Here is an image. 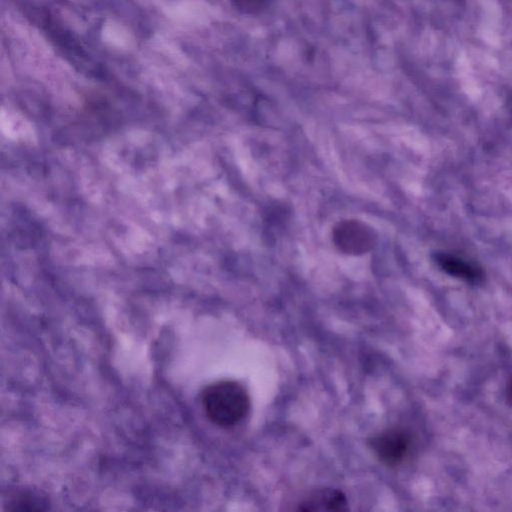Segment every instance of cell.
Instances as JSON below:
<instances>
[{
	"label": "cell",
	"instance_id": "1",
	"mask_svg": "<svg viewBox=\"0 0 512 512\" xmlns=\"http://www.w3.org/2000/svg\"><path fill=\"white\" fill-rule=\"evenodd\" d=\"M201 401L207 418L223 428L239 423L250 408L247 391L232 380H221L207 386L202 392Z\"/></svg>",
	"mask_w": 512,
	"mask_h": 512
},
{
	"label": "cell",
	"instance_id": "2",
	"mask_svg": "<svg viewBox=\"0 0 512 512\" xmlns=\"http://www.w3.org/2000/svg\"><path fill=\"white\" fill-rule=\"evenodd\" d=\"M376 233L367 224L359 220H343L332 230L335 247L348 255H361L369 252L376 244Z\"/></svg>",
	"mask_w": 512,
	"mask_h": 512
},
{
	"label": "cell",
	"instance_id": "3",
	"mask_svg": "<svg viewBox=\"0 0 512 512\" xmlns=\"http://www.w3.org/2000/svg\"><path fill=\"white\" fill-rule=\"evenodd\" d=\"M370 446L381 462L390 467L402 464L413 447L412 436L402 428H389L375 435Z\"/></svg>",
	"mask_w": 512,
	"mask_h": 512
},
{
	"label": "cell",
	"instance_id": "4",
	"mask_svg": "<svg viewBox=\"0 0 512 512\" xmlns=\"http://www.w3.org/2000/svg\"><path fill=\"white\" fill-rule=\"evenodd\" d=\"M303 511H345V495L336 489L324 488L310 494L299 506Z\"/></svg>",
	"mask_w": 512,
	"mask_h": 512
},
{
	"label": "cell",
	"instance_id": "5",
	"mask_svg": "<svg viewBox=\"0 0 512 512\" xmlns=\"http://www.w3.org/2000/svg\"><path fill=\"white\" fill-rule=\"evenodd\" d=\"M436 261L444 271L457 278L475 282L481 277L478 267L454 255L439 253L436 256Z\"/></svg>",
	"mask_w": 512,
	"mask_h": 512
},
{
	"label": "cell",
	"instance_id": "6",
	"mask_svg": "<svg viewBox=\"0 0 512 512\" xmlns=\"http://www.w3.org/2000/svg\"><path fill=\"white\" fill-rule=\"evenodd\" d=\"M45 504L42 498L33 493H20L16 496V499H12L9 503L11 507H8V509L13 511H39L45 509Z\"/></svg>",
	"mask_w": 512,
	"mask_h": 512
},
{
	"label": "cell",
	"instance_id": "7",
	"mask_svg": "<svg viewBox=\"0 0 512 512\" xmlns=\"http://www.w3.org/2000/svg\"><path fill=\"white\" fill-rule=\"evenodd\" d=\"M231 2L239 12L254 15L266 10L273 0H231Z\"/></svg>",
	"mask_w": 512,
	"mask_h": 512
},
{
	"label": "cell",
	"instance_id": "8",
	"mask_svg": "<svg viewBox=\"0 0 512 512\" xmlns=\"http://www.w3.org/2000/svg\"><path fill=\"white\" fill-rule=\"evenodd\" d=\"M506 398H507L508 403H509V404H510V406L512 407V377H511V379L509 380V382L507 383V387H506Z\"/></svg>",
	"mask_w": 512,
	"mask_h": 512
}]
</instances>
